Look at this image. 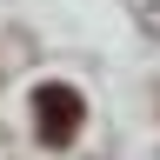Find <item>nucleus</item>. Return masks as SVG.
<instances>
[{
  "instance_id": "f257e3e1",
  "label": "nucleus",
  "mask_w": 160,
  "mask_h": 160,
  "mask_svg": "<svg viewBox=\"0 0 160 160\" xmlns=\"http://www.w3.org/2000/svg\"><path fill=\"white\" fill-rule=\"evenodd\" d=\"M33 127L47 147H67V140L80 133V93L67 87V80H47V87H33Z\"/></svg>"
}]
</instances>
